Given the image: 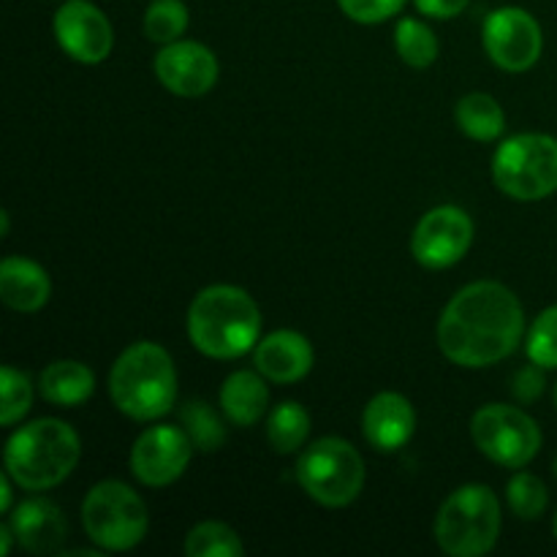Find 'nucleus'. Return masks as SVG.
<instances>
[{
	"mask_svg": "<svg viewBox=\"0 0 557 557\" xmlns=\"http://www.w3.org/2000/svg\"><path fill=\"white\" fill-rule=\"evenodd\" d=\"M297 479L315 504L343 509L362 493L364 460L348 441L321 438L299 457Z\"/></svg>",
	"mask_w": 557,
	"mask_h": 557,
	"instance_id": "8",
	"label": "nucleus"
},
{
	"mask_svg": "<svg viewBox=\"0 0 557 557\" xmlns=\"http://www.w3.org/2000/svg\"><path fill=\"white\" fill-rule=\"evenodd\" d=\"M180 419H183L185 433L190 435V441H194L199 451H218L226 444V428H223L218 413L205 400H190L180 411Z\"/></svg>",
	"mask_w": 557,
	"mask_h": 557,
	"instance_id": "25",
	"label": "nucleus"
},
{
	"mask_svg": "<svg viewBox=\"0 0 557 557\" xmlns=\"http://www.w3.org/2000/svg\"><path fill=\"white\" fill-rule=\"evenodd\" d=\"M544 375L539 364H528L520 373L515 375V384H511V395H515L517 403H536L544 392Z\"/></svg>",
	"mask_w": 557,
	"mask_h": 557,
	"instance_id": "31",
	"label": "nucleus"
},
{
	"mask_svg": "<svg viewBox=\"0 0 557 557\" xmlns=\"http://www.w3.org/2000/svg\"><path fill=\"white\" fill-rule=\"evenodd\" d=\"M96 389V375L87 364L74 359H58L47 364L38 375V392L47 403L58 408H76Z\"/></svg>",
	"mask_w": 557,
	"mask_h": 557,
	"instance_id": "20",
	"label": "nucleus"
},
{
	"mask_svg": "<svg viewBox=\"0 0 557 557\" xmlns=\"http://www.w3.org/2000/svg\"><path fill=\"white\" fill-rule=\"evenodd\" d=\"M310 433V413L305 411L299 403L288 400L281 403L275 411L267 419V438H270L272 449L281 455H292L305 444Z\"/></svg>",
	"mask_w": 557,
	"mask_h": 557,
	"instance_id": "22",
	"label": "nucleus"
},
{
	"mask_svg": "<svg viewBox=\"0 0 557 557\" xmlns=\"http://www.w3.org/2000/svg\"><path fill=\"white\" fill-rule=\"evenodd\" d=\"M194 449L196 446L185 428L158 424L136 438L131 449V471L145 487H169L185 473Z\"/></svg>",
	"mask_w": 557,
	"mask_h": 557,
	"instance_id": "12",
	"label": "nucleus"
},
{
	"mask_svg": "<svg viewBox=\"0 0 557 557\" xmlns=\"http://www.w3.org/2000/svg\"><path fill=\"white\" fill-rule=\"evenodd\" d=\"M419 14L433 16V20H451V16L462 14L471 0H413Z\"/></svg>",
	"mask_w": 557,
	"mask_h": 557,
	"instance_id": "32",
	"label": "nucleus"
},
{
	"mask_svg": "<svg viewBox=\"0 0 557 557\" xmlns=\"http://www.w3.org/2000/svg\"><path fill=\"white\" fill-rule=\"evenodd\" d=\"M555 476H557V457H555Z\"/></svg>",
	"mask_w": 557,
	"mask_h": 557,
	"instance_id": "37",
	"label": "nucleus"
},
{
	"mask_svg": "<svg viewBox=\"0 0 557 557\" xmlns=\"http://www.w3.org/2000/svg\"><path fill=\"white\" fill-rule=\"evenodd\" d=\"M11 539H14V531H11V525L0 528V555H3V557L11 553Z\"/></svg>",
	"mask_w": 557,
	"mask_h": 557,
	"instance_id": "34",
	"label": "nucleus"
},
{
	"mask_svg": "<svg viewBox=\"0 0 557 557\" xmlns=\"http://www.w3.org/2000/svg\"><path fill=\"white\" fill-rule=\"evenodd\" d=\"M553 531H555V539H557V515H555V522H553Z\"/></svg>",
	"mask_w": 557,
	"mask_h": 557,
	"instance_id": "36",
	"label": "nucleus"
},
{
	"mask_svg": "<svg viewBox=\"0 0 557 557\" xmlns=\"http://www.w3.org/2000/svg\"><path fill=\"white\" fill-rule=\"evenodd\" d=\"M493 180L506 196L520 201L547 199L557 190V139L520 134L495 150Z\"/></svg>",
	"mask_w": 557,
	"mask_h": 557,
	"instance_id": "7",
	"label": "nucleus"
},
{
	"mask_svg": "<svg viewBox=\"0 0 557 557\" xmlns=\"http://www.w3.org/2000/svg\"><path fill=\"white\" fill-rule=\"evenodd\" d=\"M473 243V221L466 210L444 205L430 210L417 223L411 237V253L428 270L455 267Z\"/></svg>",
	"mask_w": 557,
	"mask_h": 557,
	"instance_id": "11",
	"label": "nucleus"
},
{
	"mask_svg": "<svg viewBox=\"0 0 557 557\" xmlns=\"http://www.w3.org/2000/svg\"><path fill=\"white\" fill-rule=\"evenodd\" d=\"M0 218H3V228H0V234H3V237H5V234H9V226H11V221H9V212H0Z\"/></svg>",
	"mask_w": 557,
	"mask_h": 557,
	"instance_id": "35",
	"label": "nucleus"
},
{
	"mask_svg": "<svg viewBox=\"0 0 557 557\" xmlns=\"http://www.w3.org/2000/svg\"><path fill=\"white\" fill-rule=\"evenodd\" d=\"M109 395L136 422L166 417L177 400V370L166 348L150 341L125 348L109 373Z\"/></svg>",
	"mask_w": 557,
	"mask_h": 557,
	"instance_id": "3",
	"label": "nucleus"
},
{
	"mask_svg": "<svg viewBox=\"0 0 557 557\" xmlns=\"http://www.w3.org/2000/svg\"><path fill=\"white\" fill-rule=\"evenodd\" d=\"M188 30V9L183 0H152L145 14V36L152 44H174Z\"/></svg>",
	"mask_w": 557,
	"mask_h": 557,
	"instance_id": "26",
	"label": "nucleus"
},
{
	"mask_svg": "<svg viewBox=\"0 0 557 557\" xmlns=\"http://www.w3.org/2000/svg\"><path fill=\"white\" fill-rule=\"evenodd\" d=\"M82 455L79 435L60 419H36L5 444V473L22 490L41 493L71 476Z\"/></svg>",
	"mask_w": 557,
	"mask_h": 557,
	"instance_id": "4",
	"label": "nucleus"
},
{
	"mask_svg": "<svg viewBox=\"0 0 557 557\" xmlns=\"http://www.w3.org/2000/svg\"><path fill=\"white\" fill-rule=\"evenodd\" d=\"M525 351L528 359L539 368H557V305L539 313V319L533 321L531 332H528Z\"/></svg>",
	"mask_w": 557,
	"mask_h": 557,
	"instance_id": "29",
	"label": "nucleus"
},
{
	"mask_svg": "<svg viewBox=\"0 0 557 557\" xmlns=\"http://www.w3.org/2000/svg\"><path fill=\"white\" fill-rule=\"evenodd\" d=\"M270 406V389L264 384V375L237 370L228 375L221 386V411L237 428H253Z\"/></svg>",
	"mask_w": 557,
	"mask_h": 557,
	"instance_id": "19",
	"label": "nucleus"
},
{
	"mask_svg": "<svg viewBox=\"0 0 557 557\" xmlns=\"http://www.w3.org/2000/svg\"><path fill=\"white\" fill-rule=\"evenodd\" d=\"M185 555L188 557H243L245 547L237 531L223 522H199L185 536Z\"/></svg>",
	"mask_w": 557,
	"mask_h": 557,
	"instance_id": "23",
	"label": "nucleus"
},
{
	"mask_svg": "<svg viewBox=\"0 0 557 557\" xmlns=\"http://www.w3.org/2000/svg\"><path fill=\"white\" fill-rule=\"evenodd\" d=\"M417 430V411L408 397L397 392H381L362 413V433L373 449L397 451L411 441Z\"/></svg>",
	"mask_w": 557,
	"mask_h": 557,
	"instance_id": "16",
	"label": "nucleus"
},
{
	"mask_svg": "<svg viewBox=\"0 0 557 557\" xmlns=\"http://www.w3.org/2000/svg\"><path fill=\"white\" fill-rule=\"evenodd\" d=\"M11 482H14V479H11L9 473L0 476V511L11 509Z\"/></svg>",
	"mask_w": 557,
	"mask_h": 557,
	"instance_id": "33",
	"label": "nucleus"
},
{
	"mask_svg": "<svg viewBox=\"0 0 557 557\" xmlns=\"http://www.w3.org/2000/svg\"><path fill=\"white\" fill-rule=\"evenodd\" d=\"M54 38L60 49L76 63L98 65L114 47V30L109 16L90 0H65L54 14Z\"/></svg>",
	"mask_w": 557,
	"mask_h": 557,
	"instance_id": "13",
	"label": "nucleus"
},
{
	"mask_svg": "<svg viewBox=\"0 0 557 557\" xmlns=\"http://www.w3.org/2000/svg\"><path fill=\"white\" fill-rule=\"evenodd\" d=\"M33 406V384L25 373L5 364L0 370V424L11 428L20 422Z\"/></svg>",
	"mask_w": 557,
	"mask_h": 557,
	"instance_id": "27",
	"label": "nucleus"
},
{
	"mask_svg": "<svg viewBox=\"0 0 557 557\" xmlns=\"http://www.w3.org/2000/svg\"><path fill=\"white\" fill-rule=\"evenodd\" d=\"M221 65L215 52L199 41L166 44L156 54V76L180 98H199L215 87Z\"/></svg>",
	"mask_w": 557,
	"mask_h": 557,
	"instance_id": "14",
	"label": "nucleus"
},
{
	"mask_svg": "<svg viewBox=\"0 0 557 557\" xmlns=\"http://www.w3.org/2000/svg\"><path fill=\"white\" fill-rule=\"evenodd\" d=\"M506 498H509L511 511H515L520 520H539L549 504L544 482L528 471H520L517 476H511L509 487H506Z\"/></svg>",
	"mask_w": 557,
	"mask_h": 557,
	"instance_id": "28",
	"label": "nucleus"
},
{
	"mask_svg": "<svg viewBox=\"0 0 557 557\" xmlns=\"http://www.w3.org/2000/svg\"><path fill=\"white\" fill-rule=\"evenodd\" d=\"M471 435L476 449L504 468H525L542 449L536 419L517 406L490 403L479 408L471 419Z\"/></svg>",
	"mask_w": 557,
	"mask_h": 557,
	"instance_id": "9",
	"label": "nucleus"
},
{
	"mask_svg": "<svg viewBox=\"0 0 557 557\" xmlns=\"http://www.w3.org/2000/svg\"><path fill=\"white\" fill-rule=\"evenodd\" d=\"M500 504L487 484L455 490L435 517V542L449 557H482L498 544Z\"/></svg>",
	"mask_w": 557,
	"mask_h": 557,
	"instance_id": "5",
	"label": "nucleus"
},
{
	"mask_svg": "<svg viewBox=\"0 0 557 557\" xmlns=\"http://www.w3.org/2000/svg\"><path fill=\"white\" fill-rule=\"evenodd\" d=\"M11 531L20 547L30 555H54L69 539L63 511L47 498H27L11 515Z\"/></svg>",
	"mask_w": 557,
	"mask_h": 557,
	"instance_id": "15",
	"label": "nucleus"
},
{
	"mask_svg": "<svg viewBox=\"0 0 557 557\" xmlns=\"http://www.w3.org/2000/svg\"><path fill=\"white\" fill-rule=\"evenodd\" d=\"M525 332L522 302L495 281H479L449 299L438 321V346L460 368H490L517 351Z\"/></svg>",
	"mask_w": 557,
	"mask_h": 557,
	"instance_id": "1",
	"label": "nucleus"
},
{
	"mask_svg": "<svg viewBox=\"0 0 557 557\" xmlns=\"http://www.w3.org/2000/svg\"><path fill=\"white\" fill-rule=\"evenodd\" d=\"M49 283L47 270L30 259L9 256L0 264V299L16 313H36L49 302Z\"/></svg>",
	"mask_w": 557,
	"mask_h": 557,
	"instance_id": "18",
	"label": "nucleus"
},
{
	"mask_svg": "<svg viewBox=\"0 0 557 557\" xmlns=\"http://www.w3.org/2000/svg\"><path fill=\"white\" fill-rule=\"evenodd\" d=\"M82 525L96 547L125 553L141 544L150 528L147 504L123 482H101L82 504Z\"/></svg>",
	"mask_w": 557,
	"mask_h": 557,
	"instance_id": "6",
	"label": "nucleus"
},
{
	"mask_svg": "<svg viewBox=\"0 0 557 557\" xmlns=\"http://www.w3.org/2000/svg\"><path fill=\"white\" fill-rule=\"evenodd\" d=\"M261 310L237 286H210L188 308V337L205 357L237 359L256 346Z\"/></svg>",
	"mask_w": 557,
	"mask_h": 557,
	"instance_id": "2",
	"label": "nucleus"
},
{
	"mask_svg": "<svg viewBox=\"0 0 557 557\" xmlns=\"http://www.w3.org/2000/svg\"><path fill=\"white\" fill-rule=\"evenodd\" d=\"M395 47L397 54L408 65H413V69H428L438 58V38H435V33L424 22L411 20V16L397 22Z\"/></svg>",
	"mask_w": 557,
	"mask_h": 557,
	"instance_id": "24",
	"label": "nucleus"
},
{
	"mask_svg": "<svg viewBox=\"0 0 557 557\" xmlns=\"http://www.w3.org/2000/svg\"><path fill=\"white\" fill-rule=\"evenodd\" d=\"M455 120L462 134L476 141H495L506 128L504 109L487 92H468L466 98H460Z\"/></svg>",
	"mask_w": 557,
	"mask_h": 557,
	"instance_id": "21",
	"label": "nucleus"
},
{
	"mask_svg": "<svg viewBox=\"0 0 557 557\" xmlns=\"http://www.w3.org/2000/svg\"><path fill=\"white\" fill-rule=\"evenodd\" d=\"M482 41L493 63L504 71H511V74L533 69L544 49L542 25L533 20V14H528L525 9H517V5L493 11L484 20Z\"/></svg>",
	"mask_w": 557,
	"mask_h": 557,
	"instance_id": "10",
	"label": "nucleus"
},
{
	"mask_svg": "<svg viewBox=\"0 0 557 557\" xmlns=\"http://www.w3.org/2000/svg\"><path fill=\"white\" fill-rule=\"evenodd\" d=\"M313 368V346L299 332L281 330L256 346V370L272 384H297Z\"/></svg>",
	"mask_w": 557,
	"mask_h": 557,
	"instance_id": "17",
	"label": "nucleus"
},
{
	"mask_svg": "<svg viewBox=\"0 0 557 557\" xmlns=\"http://www.w3.org/2000/svg\"><path fill=\"white\" fill-rule=\"evenodd\" d=\"M337 5L348 20L359 22V25H379V22L400 14L406 0H337Z\"/></svg>",
	"mask_w": 557,
	"mask_h": 557,
	"instance_id": "30",
	"label": "nucleus"
},
{
	"mask_svg": "<svg viewBox=\"0 0 557 557\" xmlns=\"http://www.w3.org/2000/svg\"><path fill=\"white\" fill-rule=\"evenodd\" d=\"M555 406H557V386H555Z\"/></svg>",
	"mask_w": 557,
	"mask_h": 557,
	"instance_id": "38",
	"label": "nucleus"
}]
</instances>
